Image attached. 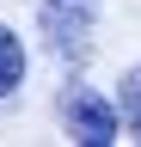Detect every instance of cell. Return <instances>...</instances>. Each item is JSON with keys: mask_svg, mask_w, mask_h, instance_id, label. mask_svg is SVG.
I'll return each instance as SVG.
<instances>
[{"mask_svg": "<svg viewBox=\"0 0 141 147\" xmlns=\"http://www.w3.org/2000/svg\"><path fill=\"white\" fill-rule=\"evenodd\" d=\"M19 80H25V43H19L12 25H0V98H6Z\"/></svg>", "mask_w": 141, "mask_h": 147, "instance_id": "277c9868", "label": "cell"}, {"mask_svg": "<svg viewBox=\"0 0 141 147\" xmlns=\"http://www.w3.org/2000/svg\"><path fill=\"white\" fill-rule=\"evenodd\" d=\"M117 117H123V129H129V141H141V61L123 74V86H117Z\"/></svg>", "mask_w": 141, "mask_h": 147, "instance_id": "3957f363", "label": "cell"}, {"mask_svg": "<svg viewBox=\"0 0 141 147\" xmlns=\"http://www.w3.org/2000/svg\"><path fill=\"white\" fill-rule=\"evenodd\" d=\"M92 25H98V0H43L37 6V31L55 55H80Z\"/></svg>", "mask_w": 141, "mask_h": 147, "instance_id": "7a4b0ae2", "label": "cell"}, {"mask_svg": "<svg viewBox=\"0 0 141 147\" xmlns=\"http://www.w3.org/2000/svg\"><path fill=\"white\" fill-rule=\"evenodd\" d=\"M61 123H67V135L74 141H86V147H111L117 135H123V117H117V104L104 98L98 86H86V80H74L61 92Z\"/></svg>", "mask_w": 141, "mask_h": 147, "instance_id": "6da1fadb", "label": "cell"}]
</instances>
